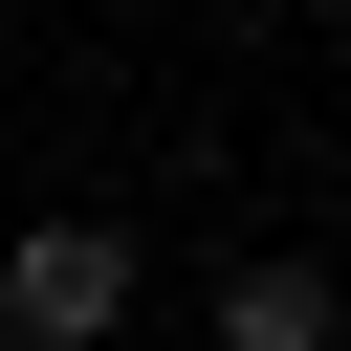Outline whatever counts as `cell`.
Wrapping results in <instances>:
<instances>
[{
	"label": "cell",
	"instance_id": "obj_1",
	"mask_svg": "<svg viewBox=\"0 0 351 351\" xmlns=\"http://www.w3.org/2000/svg\"><path fill=\"white\" fill-rule=\"evenodd\" d=\"M132 329V241L110 219H22L0 241V351H110Z\"/></svg>",
	"mask_w": 351,
	"mask_h": 351
},
{
	"label": "cell",
	"instance_id": "obj_2",
	"mask_svg": "<svg viewBox=\"0 0 351 351\" xmlns=\"http://www.w3.org/2000/svg\"><path fill=\"white\" fill-rule=\"evenodd\" d=\"M219 351H329V263H219Z\"/></svg>",
	"mask_w": 351,
	"mask_h": 351
}]
</instances>
